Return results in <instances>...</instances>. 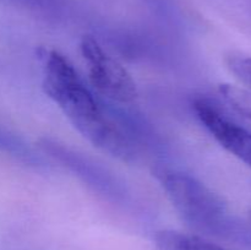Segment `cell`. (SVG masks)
<instances>
[{
    "instance_id": "3957f363",
    "label": "cell",
    "mask_w": 251,
    "mask_h": 250,
    "mask_svg": "<svg viewBox=\"0 0 251 250\" xmlns=\"http://www.w3.org/2000/svg\"><path fill=\"white\" fill-rule=\"evenodd\" d=\"M80 51L87 68L88 78L98 93L114 102L132 103L137 100L136 83L129 71L113 58L91 34L80 41Z\"/></svg>"
},
{
    "instance_id": "52a82bcc",
    "label": "cell",
    "mask_w": 251,
    "mask_h": 250,
    "mask_svg": "<svg viewBox=\"0 0 251 250\" xmlns=\"http://www.w3.org/2000/svg\"><path fill=\"white\" fill-rule=\"evenodd\" d=\"M225 61L228 70L245 86V88L251 91V56L230 53L226 56Z\"/></svg>"
},
{
    "instance_id": "6da1fadb",
    "label": "cell",
    "mask_w": 251,
    "mask_h": 250,
    "mask_svg": "<svg viewBox=\"0 0 251 250\" xmlns=\"http://www.w3.org/2000/svg\"><path fill=\"white\" fill-rule=\"evenodd\" d=\"M38 59L44 92L73 126L97 149L130 161L135 154L131 140L105 112L73 63L53 48H39Z\"/></svg>"
},
{
    "instance_id": "7a4b0ae2",
    "label": "cell",
    "mask_w": 251,
    "mask_h": 250,
    "mask_svg": "<svg viewBox=\"0 0 251 250\" xmlns=\"http://www.w3.org/2000/svg\"><path fill=\"white\" fill-rule=\"evenodd\" d=\"M156 176L180 217L202 233L232 235L223 201L195 176L176 169L159 168Z\"/></svg>"
},
{
    "instance_id": "8992f818",
    "label": "cell",
    "mask_w": 251,
    "mask_h": 250,
    "mask_svg": "<svg viewBox=\"0 0 251 250\" xmlns=\"http://www.w3.org/2000/svg\"><path fill=\"white\" fill-rule=\"evenodd\" d=\"M218 92L225 102L239 114L251 119V91L240 86L222 83L218 86Z\"/></svg>"
},
{
    "instance_id": "ba28073f",
    "label": "cell",
    "mask_w": 251,
    "mask_h": 250,
    "mask_svg": "<svg viewBox=\"0 0 251 250\" xmlns=\"http://www.w3.org/2000/svg\"><path fill=\"white\" fill-rule=\"evenodd\" d=\"M14 145H11V141L7 139L5 134L0 131V150H10Z\"/></svg>"
},
{
    "instance_id": "277c9868",
    "label": "cell",
    "mask_w": 251,
    "mask_h": 250,
    "mask_svg": "<svg viewBox=\"0 0 251 250\" xmlns=\"http://www.w3.org/2000/svg\"><path fill=\"white\" fill-rule=\"evenodd\" d=\"M193 109L201 124L212 135L213 139L226 151L251 168L250 130L228 118L206 98H195Z\"/></svg>"
},
{
    "instance_id": "5b68a950",
    "label": "cell",
    "mask_w": 251,
    "mask_h": 250,
    "mask_svg": "<svg viewBox=\"0 0 251 250\" xmlns=\"http://www.w3.org/2000/svg\"><path fill=\"white\" fill-rule=\"evenodd\" d=\"M157 250H228L200 235L173 229L159 230L154 234Z\"/></svg>"
}]
</instances>
